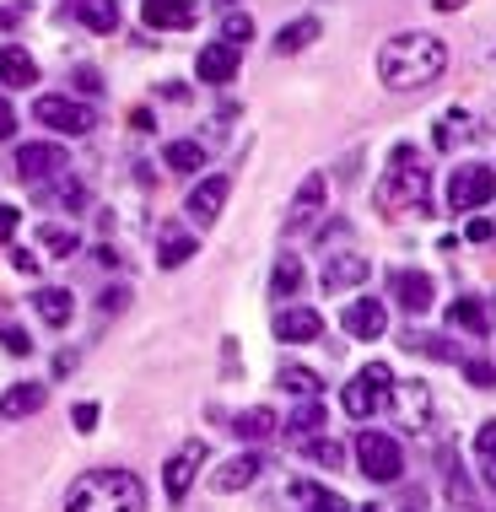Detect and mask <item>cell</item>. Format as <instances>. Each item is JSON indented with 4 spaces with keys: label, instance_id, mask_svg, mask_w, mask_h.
Segmentation results:
<instances>
[{
    "label": "cell",
    "instance_id": "37",
    "mask_svg": "<svg viewBox=\"0 0 496 512\" xmlns=\"http://www.w3.org/2000/svg\"><path fill=\"white\" fill-rule=\"evenodd\" d=\"M308 459L324 464V469H340V464H346V448H340V442H329V437H308Z\"/></svg>",
    "mask_w": 496,
    "mask_h": 512
},
{
    "label": "cell",
    "instance_id": "23",
    "mask_svg": "<svg viewBox=\"0 0 496 512\" xmlns=\"http://www.w3.org/2000/svg\"><path fill=\"white\" fill-rule=\"evenodd\" d=\"M33 308H38V318H44L49 329H65L76 318V297L65 292V286H38L33 292Z\"/></svg>",
    "mask_w": 496,
    "mask_h": 512
},
{
    "label": "cell",
    "instance_id": "36",
    "mask_svg": "<svg viewBox=\"0 0 496 512\" xmlns=\"http://www.w3.org/2000/svg\"><path fill=\"white\" fill-rule=\"evenodd\" d=\"M248 38H254V17H248V11H227V17H222V44L243 49Z\"/></svg>",
    "mask_w": 496,
    "mask_h": 512
},
{
    "label": "cell",
    "instance_id": "1",
    "mask_svg": "<svg viewBox=\"0 0 496 512\" xmlns=\"http://www.w3.org/2000/svg\"><path fill=\"white\" fill-rule=\"evenodd\" d=\"M448 71V44L432 33H394L378 49V76L389 92H421Z\"/></svg>",
    "mask_w": 496,
    "mask_h": 512
},
{
    "label": "cell",
    "instance_id": "47",
    "mask_svg": "<svg viewBox=\"0 0 496 512\" xmlns=\"http://www.w3.org/2000/svg\"><path fill=\"white\" fill-rule=\"evenodd\" d=\"M394 512H426V496L421 491H405V496H399V507Z\"/></svg>",
    "mask_w": 496,
    "mask_h": 512
},
{
    "label": "cell",
    "instance_id": "2",
    "mask_svg": "<svg viewBox=\"0 0 496 512\" xmlns=\"http://www.w3.org/2000/svg\"><path fill=\"white\" fill-rule=\"evenodd\" d=\"M65 512H146V486L130 469H87L65 491Z\"/></svg>",
    "mask_w": 496,
    "mask_h": 512
},
{
    "label": "cell",
    "instance_id": "51",
    "mask_svg": "<svg viewBox=\"0 0 496 512\" xmlns=\"http://www.w3.org/2000/svg\"><path fill=\"white\" fill-rule=\"evenodd\" d=\"M216 6H222V11H232V6H238V0H216Z\"/></svg>",
    "mask_w": 496,
    "mask_h": 512
},
{
    "label": "cell",
    "instance_id": "16",
    "mask_svg": "<svg viewBox=\"0 0 496 512\" xmlns=\"http://www.w3.org/2000/svg\"><path fill=\"white\" fill-rule=\"evenodd\" d=\"M259 475H265V459H259V453H238V459L216 464V475H211V491H222V496H232V491H248Z\"/></svg>",
    "mask_w": 496,
    "mask_h": 512
},
{
    "label": "cell",
    "instance_id": "49",
    "mask_svg": "<svg viewBox=\"0 0 496 512\" xmlns=\"http://www.w3.org/2000/svg\"><path fill=\"white\" fill-rule=\"evenodd\" d=\"M491 232H496L491 221H470V238H475V243H491Z\"/></svg>",
    "mask_w": 496,
    "mask_h": 512
},
{
    "label": "cell",
    "instance_id": "25",
    "mask_svg": "<svg viewBox=\"0 0 496 512\" xmlns=\"http://www.w3.org/2000/svg\"><path fill=\"white\" fill-rule=\"evenodd\" d=\"M319 33H324L319 17H297V22H286L281 33H275V54H302V49H308Z\"/></svg>",
    "mask_w": 496,
    "mask_h": 512
},
{
    "label": "cell",
    "instance_id": "5",
    "mask_svg": "<svg viewBox=\"0 0 496 512\" xmlns=\"http://www.w3.org/2000/svg\"><path fill=\"white\" fill-rule=\"evenodd\" d=\"M491 200H496V168H486V162H459L448 173V211L453 216H470Z\"/></svg>",
    "mask_w": 496,
    "mask_h": 512
},
{
    "label": "cell",
    "instance_id": "42",
    "mask_svg": "<svg viewBox=\"0 0 496 512\" xmlns=\"http://www.w3.org/2000/svg\"><path fill=\"white\" fill-rule=\"evenodd\" d=\"M87 200H92V195H87L81 184H65V189H60V205H65V211H76V216L87 211Z\"/></svg>",
    "mask_w": 496,
    "mask_h": 512
},
{
    "label": "cell",
    "instance_id": "27",
    "mask_svg": "<svg viewBox=\"0 0 496 512\" xmlns=\"http://www.w3.org/2000/svg\"><path fill=\"white\" fill-rule=\"evenodd\" d=\"M470 135H475V119L464 114V108H453V114L437 119V135H432V141H437V151H453L459 141H470Z\"/></svg>",
    "mask_w": 496,
    "mask_h": 512
},
{
    "label": "cell",
    "instance_id": "50",
    "mask_svg": "<svg viewBox=\"0 0 496 512\" xmlns=\"http://www.w3.org/2000/svg\"><path fill=\"white\" fill-rule=\"evenodd\" d=\"M464 6V0H437V11H459Z\"/></svg>",
    "mask_w": 496,
    "mask_h": 512
},
{
    "label": "cell",
    "instance_id": "34",
    "mask_svg": "<svg viewBox=\"0 0 496 512\" xmlns=\"http://www.w3.org/2000/svg\"><path fill=\"white\" fill-rule=\"evenodd\" d=\"M448 318H453V329H470V335H486V308H480V297H459L448 308Z\"/></svg>",
    "mask_w": 496,
    "mask_h": 512
},
{
    "label": "cell",
    "instance_id": "31",
    "mask_svg": "<svg viewBox=\"0 0 496 512\" xmlns=\"http://www.w3.org/2000/svg\"><path fill=\"white\" fill-rule=\"evenodd\" d=\"M324 421H329V415H324V405H319V399H302V405H297L292 415H286V432L308 442L313 432H324Z\"/></svg>",
    "mask_w": 496,
    "mask_h": 512
},
{
    "label": "cell",
    "instance_id": "19",
    "mask_svg": "<svg viewBox=\"0 0 496 512\" xmlns=\"http://www.w3.org/2000/svg\"><path fill=\"white\" fill-rule=\"evenodd\" d=\"M367 275H372V265H367L362 254H329L319 281H324V292H351V286L367 281Z\"/></svg>",
    "mask_w": 496,
    "mask_h": 512
},
{
    "label": "cell",
    "instance_id": "24",
    "mask_svg": "<svg viewBox=\"0 0 496 512\" xmlns=\"http://www.w3.org/2000/svg\"><path fill=\"white\" fill-rule=\"evenodd\" d=\"M275 410L270 405H254V410H238L232 415V437L238 442H265V437H275Z\"/></svg>",
    "mask_w": 496,
    "mask_h": 512
},
{
    "label": "cell",
    "instance_id": "7",
    "mask_svg": "<svg viewBox=\"0 0 496 512\" xmlns=\"http://www.w3.org/2000/svg\"><path fill=\"white\" fill-rule=\"evenodd\" d=\"M200 469H205V442H200V437L178 442V448H173V459L162 464V491H168V502H173V507L184 502L189 491H195Z\"/></svg>",
    "mask_w": 496,
    "mask_h": 512
},
{
    "label": "cell",
    "instance_id": "6",
    "mask_svg": "<svg viewBox=\"0 0 496 512\" xmlns=\"http://www.w3.org/2000/svg\"><path fill=\"white\" fill-rule=\"evenodd\" d=\"M356 464H362V475L372 486H394L405 475V448L389 432H362L356 437Z\"/></svg>",
    "mask_w": 496,
    "mask_h": 512
},
{
    "label": "cell",
    "instance_id": "9",
    "mask_svg": "<svg viewBox=\"0 0 496 512\" xmlns=\"http://www.w3.org/2000/svg\"><path fill=\"white\" fill-rule=\"evenodd\" d=\"M60 173H71L65 146H54V141L17 146V178H27V184H49V178H60Z\"/></svg>",
    "mask_w": 496,
    "mask_h": 512
},
{
    "label": "cell",
    "instance_id": "38",
    "mask_svg": "<svg viewBox=\"0 0 496 512\" xmlns=\"http://www.w3.org/2000/svg\"><path fill=\"white\" fill-rule=\"evenodd\" d=\"M0 345H6L11 356H33V340H27L22 324H0Z\"/></svg>",
    "mask_w": 496,
    "mask_h": 512
},
{
    "label": "cell",
    "instance_id": "8",
    "mask_svg": "<svg viewBox=\"0 0 496 512\" xmlns=\"http://www.w3.org/2000/svg\"><path fill=\"white\" fill-rule=\"evenodd\" d=\"M33 119L44 124V130H60V135H92L98 130V114H92L87 103H76V98H38Z\"/></svg>",
    "mask_w": 496,
    "mask_h": 512
},
{
    "label": "cell",
    "instance_id": "20",
    "mask_svg": "<svg viewBox=\"0 0 496 512\" xmlns=\"http://www.w3.org/2000/svg\"><path fill=\"white\" fill-rule=\"evenodd\" d=\"M0 87H38V60L22 44H0Z\"/></svg>",
    "mask_w": 496,
    "mask_h": 512
},
{
    "label": "cell",
    "instance_id": "28",
    "mask_svg": "<svg viewBox=\"0 0 496 512\" xmlns=\"http://www.w3.org/2000/svg\"><path fill=\"white\" fill-rule=\"evenodd\" d=\"M297 292H302V259H292V254H286V259H275L270 297H275V302H292Z\"/></svg>",
    "mask_w": 496,
    "mask_h": 512
},
{
    "label": "cell",
    "instance_id": "30",
    "mask_svg": "<svg viewBox=\"0 0 496 512\" xmlns=\"http://www.w3.org/2000/svg\"><path fill=\"white\" fill-rule=\"evenodd\" d=\"M399 405H405V426H426V415H432V394H426V383H394Z\"/></svg>",
    "mask_w": 496,
    "mask_h": 512
},
{
    "label": "cell",
    "instance_id": "17",
    "mask_svg": "<svg viewBox=\"0 0 496 512\" xmlns=\"http://www.w3.org/2000/svg\"><path fill=\"white\" fill-rule=\"evenodd\" d=\"M195 254H200V243H195V232H189V227L168 221V227L157 232V265H162V270H184Z\"/></svg>",
    "mask_w": 496,
    "mask_h": 512
},
{
    "label": "cell",
    "instance_id": "22",
    "mask_svg": "<svg viewBox=\"0 0 496 512\" xmlns=\"http://www.w3.org/2000/svg\"><path fill=\"white\" fill-rule=\"evenodd\" d=\"M286 496H292L302 512H351L346 496L329 491V486H313V480H292V486H286Z\"/></svg>",
    "mask_w": 496,
    "mask_h": 512
},
{
    "label": "cell",
    "instance_id": "33",
    "mask_svg": "<svg viewBox=\"0 0 496 512\" xmlns=\"http://www.w3.org/2000/svg\"><path fill=\"white\" fill-rule=\"evenodd\" d=\"M275 383H281L286 394H297V399H319V389H324L313 367H281V378H275Z\"/></svg>",
    "mask_w": 496,
    "mask_h": 512
},
{
    "label": "cell",
    "instance_id": "41",
    "mask_svg": "<svg viewBox=\"0 0 496 512\" xmlns=\"http://www.w3.org/2000/svg\"><path fill=\"white\" fill-rule=\"evenodd\" d=\"M17 227H22V211H17V205H0V243L17 238Z\"/></svg>",
    "mask_w": 496,
    "mask_h": 512
},
{
    "label": "cell",
    "instance_id": "13",
    "mask_svg": "<svg viewBox=\"0 0 496 512\" xmlns=\"http://www.w3.org/2000/svg\"><path fill=\"white\" fill-rule=\"evenodd\" d=\"M340 329H346L351 340H383V329H389V308H383L378 297L346 302V313H340Z\"/></svg>",
    "mask_w": 496,
    "mask_h": 512
},
{
    "label": "cell",
    "instance_id": "4",
    "mask_svg": "<svg viewBox=\"0 0 496 512\" xmlns=\"http://www.w3.org/2000/svg\"><path fill=\"white\" fill-rule=\"evenodd\" d=\"M389 405H394V372L383 362H367L346 389H340V410H346L351 421H372V415H383Z\"/></svg>",
    "mask_w": 496,
    "mask_h": 512
},
{
    "label": "cell",
    "instance_id": "15",
    "mask_svg": "<svg viewBox=\"0 0 496 512\" xmlns=\"http://www.w3.org/2000/svg\"><path fill=\"white\" fill-rule=\"evenodd\" d=\"M141 22L157 33H184L195 27V0H141Z\"/></svg>",
    "mask_w": 496,
    "mask_h": 512
},
{
    "label": "cell",
    "instance_id": "44",
    "mask_svg": "<svg viewBox=\"0 0 496 512\" xmlns=\"http://www.w3.org/2000/svg\"><path fill=\"white\" fill-rule=\"evenodd\" d=\"M71 426H76V432H92V426H98V405H92V399H87V405H76Z\"/></svg>",
    "mask_w": 496,
    "mask_h": 512
},
{
    "label": "cell",
    "instance_id": "14",
    "mask_svg": "<svg viewBox=\"0 0 496 512\" xmlns=\"http://www.w3.org/2000/svg\"><path fill=\"white\" fill-rule=\"evenodd\" d=\"M195 76L205 81V87H227V81L238 76V49L222 44V38H216V44H205L195 54Z\"/></svg>",
    "mask_w": 496,
    "mask_h": 512
},
{
    "label": "cell",
    "instance_id": "18",
    "mask_svg": "<svg viewBox=\"0 0 496 512\" xmlns=\"http://www.w3.org/2000/svg\"><path fill=\"white\" fill-rule=\"evenodd\" d=\"M319 335H324V318L313 308H281V313H275V340H281V345H308Z\"/></svg>",
    "mask_w": 496,
    "mask_h": 512
},
{
    "label": "cell",
    "instance_id": "46",
    "mask_svg": "<svg viewBox=\"0 0 496 512\" xmlns=\"http://www.w3.org/2000/svg\"><path fill=\"white\" fill-rule=\"evenodd\" d=\"M11 130H17V114H11V103L0 98V141H11Z\"/></svg>",
    "mask_w": 496,
    "mask_h": 512
},
{
    "label": "cell",
    "instance_id": "32",
    "mask_svg": "<svg viewBox=\"0 0 496 512\" xmlns=\"http://www.w3.org/2000/svg\"><path fill=\"white\" fill-rule=\"evenodd\" d=\"M162 162H168V173H200L205 168V146L200 141H168Z\"/></svg>",
    "mask_w": 496,
    "mask_h": 512
},
{
    "label": "cell",
    "instance_id": "48",
    "mask_svg": "<svg viewBox=\"0 0 496 512\" xmlns=\"http://www.w3.org/2000/svg\"><path fill=\"white\" fill-rule=\"evenodd\" d=\"M76 87H81V92H103V87H98V71H92V65H87V71H76Z\"/></svg>",
    "mask_w": 496,
    "mask_h": 512
},
{
    "label": "cell",
    "instance_id": "10",
    "mask_svg": "<svg viewBox=\"0 0 496 512\" xmlns=\"http://www.w3.org/2000/svg\"><path fill=\"white\" fill-rule=\"evenodd\" d=\"M227 195H232V178H227V173L200 178V184L189 189V200H184V216L195 221V227H211V221L227 211Z\"/></svg>",
    "mask_w": 496,
    "mask_h": 512
},
{
    "label": "cell",
    "instance_id": "26",
    "mask_svg": "<svg viewBox=\"0 0 496 512\" xmlns=\"http://www.w3.org/2000/svg\"><path fill=\"white\" fill-rule=\"evenodd\" d=\"M76 17L92 33H114L119 27V0H76Z\"/></svg>",
    "mask_w": 496,
    "mask_h": 512
},
{
    "label": "cell",
    "instance_id": "3",
    "mask_svg": "<svg viewBox=\"0 0 496 512\" xmlns=\"http://www.w3.org/2000/svg\"><path fill=\"white\" fill-rule=\"evenodd\" d=\"M372 200H378V211H426V200H432V178H426V162L416 146H394L389 151V173L378 178V189H372Z\"/></svg>",
    "mask_w": 496,
    "mask_h": 512
},
{
    "label": "cell",
    "instance_id": "45",
    "mask_svg": "<svg viewBox=\"0 0 496 512\" xmlns=\"http://www.w3.org/2000/svg\"><path fill=\"white\" fill-rule=\"evenodd\" d=\"M124 302H130V292H119V286H108V292H103V302H98V308H103V313H119V308H124Z\"/></svg>",
    "mask_w": 496,
    "mask_h": 512
},
{
    "label": "cell",
    "instance_id": "29",
    "mask_svg": "<svg viewBox=\"0 0 496 512\" xmlns=\"http://www.w3.org/2000/svg\"><path fill=\"white\" fill-rule=\"evenodd\" d=\"M475 464H480V480L496 491V415L480 421V432H475Z\"/></svg>",
    "mask_w": 496,
    "mask_h": 512
},
{
    "label": "cell",
    "instance_id": "21",
    "mask_svg": "<svg viewBox=\"0 0 496 512\" xmlns=\"http://www.w3.org/2000/svg\"><path fill=\"white\" fill-rule=\"evenodd\" d=\"M44 405H49L44 383H11V389L0 394V415H6V421H27V415H38Z\"/></svg>",
    "mask_w": 496,
    "mask_h": 512
},
{
    "label": "cell",
    "instance_id": "40",
    "mask_svg": "<svg viewBox=\"0 0 496 512\" xmlns=\"http://www.w3.org/2000/svg\"><path fill=\"white\" fill-rule=\"evenodd\" d=\"M459 367H464V378H470L475 389H491V383H496V367H491V362H480V356H464Z\"/></svg>",
    "mask_w": 496,
    "mask_h": 512
},
{
    "label": "cell",
    "instance_id": "12",
    "mask_svg": "<svg viewBox=\"0 0 496 512\" xmlns=\"http://www.w3.org/2000/svg\"><path fill=\"white\" fill-rule=\"evenodd\" d=\"M389 297L399 302L405 313H426L437 302V281L426 270H394L389 275Z\"/></svg>",
    "mask_w": 496,
    "mask_h": 512
},
{
    "label": "cell",
    "instance_id": "11",
    "mask_svg": "<svg viewBox=\"0 0 496 512\" xmlns=\"http://www.w3.org/2000/svg\"><path fill=\"white\" fill-rule=\"evenodd\" d=\"M324 205H329V184H324V173H308V178H302V189L292 195V211H286V232H308L313 221L324 216Z\"/></svg>",
    "mask_w": 496,
    "mask_h": 512
},
{
    "label": "cell",
    "instance_id": "35",
    "mask_svg": "<svg viewBox=\"0 0 496 512\" xmlns=\"http://www.w3.org/2000/svg\"><path fill=\"white\" fill-rule=\"evenodd\" d=\"M405 351H416V356H432V362H459V351H453V345H448L443 335H416V329L405 335Z\"/></svg>",
    "mask_w": 496,
    "mask_h": 512
},
{
    "label": "cell",
    "instance_id": "39",
    "mask_svg": "<svg viewBox=\"0 0 496 512\" xmlns=\"http://www.w3.org/2000/svg\"><path fill=\"white\" fill-rule=\"evenodd\" d=\"M38 238H44V248H49L54 259H65V254H76V248H81V243L71 238V232H60V227H44Z\"/></svg>",
    "mask_w": 496,
    "mask_h": 512
},
{
    "label": "cell",
    "instance_id": "43",
    "mask_svg": "<svg viewBox=\"0 0 496 512\" xmlns=\"http://www.w3.org/2000/svg\"><path fill=\"white\" fill-rule=\"evenodd\" d=\"M11 265H17L22 275H38V270H44V259H38L33 248H11Z\"/></svg>",
    "mask_w": 496,
    "mask_h": 512
}]
</instances>
